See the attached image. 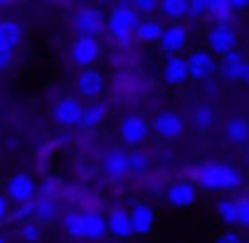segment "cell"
<instances>
[{"mask_svg":"<svg viewBox=\"0 0 249 243\" xmlns=\"http://www.w3.org/2000/svg\"><path fill=\"white\" fill-rule=\"evenodd\" d=\"M8 3H14V0H0V8H3V6H8Z\"/></svg>","mask_w":249,"mask_h":243,"instance_id":"b9f144b4","label":"cell"},{"mask_svg":"<svg viewBox=\"0 0 249 243\" xmlns=\"http://www.w3.org/2000/svg\"><path fill=\"white\" fill-rule=\"evenodd\" d=\"M225 139L231 145H249V120L247 118H231L225 123Z\"/></svg>","mask_w":249,"mask_h":243,"instance_id":"ffe728a7","label":"cell"},{"mask_svg":"<svg viewBox=\"0 0 249 243\" xmlns=\"http://www.w3.org/2000/svg\"><path fill=\"white\" fill-rule=\"evenodd\" d=\"M24 32H22V24L14 22V19H3L0 22V46H8V49H17L22 43Z\"/></svg>","mask_w":249,"mask_h":243,"instance_id":"44dd1931","label":"cell"},{"mask_svg":"<svg viewBox=\"0 0 249 243\" xmlns=\"http://www.w3.org/2000/svg\"><path fill=\"white\" fill-rule=\"evenodd\" d=\"M147 166H150V161H147L145 152H129V171L131 174H145Z\"/></svg>","mask_w":249,"mask_h":243,"instance_id":"f546056e","label":"cell"},{"mask_svg":"<svg viewBox=\"0 0 249 243\" xmlns=\"http://www.w3.org/2000/svg\"><path fill=\"white\" fill-rule=\"evenodd\" d=\"M214 211H217V216H220L225 225H238V203H236V198L222 195V198L214 203Z\"/></svg>","mask_w":249,"mask_h":243,"instance_id":"d4e9b609","label":"cell"},{"mask_svg":"<svg viewBox=\"0 0 249 243\" xmlns=\"http://www.w3.org/2000/svg\"><path fill=\"white\" fill-rule=\"evenodd\" d=\"M105 118H107V107H105L102 102H89L86 107H83V118H81V126L83 129H97V126L105 123Z\"/></svg>","mask_w":249,"mask_h":243,"instance_id":"7402d4cb","label":"cell"},{"mask_svg":"<svg viewBox=\"0 0 249 243\" xmlns=\"http://www.w3.org/2000/svg\"><path fill=\"white\" fill-rule=\"evenodd\" d=\"M163 24L158 22V19H142L140 27H137V38L142 40V43H158L163 35Z\"/></svg>","mask_w":249,"mask_h":243,"instance_id":"603a6c76","label":"cell"},{"mask_svg":"<svg viewBox=\"0 0 249 243\" xmlns=\"http://www.w3.org/2000/svg\"><path fill=\"white\" fill-rule=\"evenodd\" d=\"M236 30L233 24H212L209 32H206V49L214 56H225L228 51L236 49Z\"/></svg>","mask_w":249,"mask_h":243,"instance_id":"8992f818","label":"cell"},{"mask_svg":"<svg viewBox=\"0 0 249 243\" xmlns=\"http://www.w3.org/2000/svg\"><path fill=\"white\" fill-rule=\"evenodd\" d=\"M244 243H249V241H244Z\"/></svg>","mask_w":249,"mask_h":243,"instance_id":"f6af8a7d","label":"cell"},{"mask_svg":"<svg viewBox=\"0 0 249 243\" xmlns=\"http://www.w3.org/2000/svg\"><path fill=\"white\" fill-rule=\"evenodd\" d=\"M137 14L140 11L131 6L129 0L113 3V8H110V14H107V30H110V35L115 38L118 46H129L131 38L137 35V27H140V22H142Z\"/></svg>","mask_w":249,"mask_h":243,"instance_id":"7a4b0ae2","label":"cell"},{"mask_svg":"<svg viewBox=\"0 0 249 243\" xmlns=\"http://www.w3.org/2000/svg\"><path fill=\"white\" fill-rule=\"evenodd\" d=\"M196 182L206 193H233L241 187V174L231 163H201L196 168Z\"/></svg>","mask_w":249,"mask_h":243,"instance_id":"6da1fadb","label":"cell"},{"mask_svg":"<svg viewBox=\"0 0 249 243\" xmlns=\"http://www.w3.org/2000/svg\"><path fill=\"white\" fill-rule=\"evenodd\" d=\"M238 227H249V195H238Z\"/></svg>","mask_w":249,"mask_h":243,"instance_id":"1f68e13d","label":"cell"},{"mask_svg":"<svg viewBox=\"0 0 249 243\" xmlns=\"http://www.w3.org/2000/svg\"><path fill=\"white\" fill-rule=\"evenodd\" d=\"M212 6H228V0H212Z\"/></svg>","mask_w":249,"mask_h":243,"instance_id":"ab89813d","label":"cell"},{"mask_svg":"<svg viewBox=\"0 0 249 243\" xmlns=\"http://www.w3.org/2000/svg\"><path fill=\"white\" fill-rule=\"evenodd\" d=\"M214 243H244V238L238 235L236 230H228V232H222V235H217Z\"/></svg>","mask_w":249,"mask_h":243,"instance_id":"d590c367","label":"cell"},{"mask_svg":"<svg viewBox=\"0 0 249 243\" xmlns=\"http://www.w3.org/2000/svg\"><path fill=\"white\" fill-rule=\"evenodd\" d=\"M11 198H8L6 193H0V222H6L8 219V214H11Z\"/></svg>","mask_w":249,"mask_h":243,"instance_id":"8d00e7d4","label":"cell"},{"mask_svg":"<svg viewBox=\"0 0 249 243\" xmlns=\"http://www.w3.org/2000/svg\"><path fill=\"white\" fill-rule=\"evenodd\" d=\"M163 81L169 86H185L190 81V70H188V59H182L179 54H169L163 62Z\"/></svg>","mask_w":249,"mask_h":243,"instance_id":"9a60e30c","label":"cell"},{"mask_svg":"<svg viewBox=\"0 0 249 243\" xmlns=\"http://www.w3.org/2000/svg\"><path fill=\"white\" fill-rule=\"evenodd\" d=\"M59 216V203L49 195H43L40 200H35V219L38 222H54Z\"/></svg>","mask_w":249,"mask_h":243,"instance_id":"4316f807","label":"cell"},{"mask_svg":"<svg viewBox=\"0 0 249 243\" xmlns=\"http://www.w3.org/2000/svg\"><path fill=\"white\" fill-rule=\"evenodd\" d=\"M247 56L241 54V51H228L225 56H220V67H217V75L222 78V81H231V83H241L244 78V70H247Z\"/></svg>","mask_w":249,"mask_h":243,"instance_id":"4fadbf2b","label":"cell"},{"mask_svg":"<svg viewBox=\"0 0 249 243\" xmlns=\"http://www.w3.org/2000/svg\"><path fill=\"white\" fill-rule=\"evenodd\" d=\"M158 46H161V51H163L166 56H169V54H182L185 46H188V30H185L182 24L172 22L166 30H163Z\"/></svg>","mask_w":249,"mask_h":243,"instance_id":"5bb4252c","label":"cell"},{"mask_svg":"<svg viewBox=\"0 0 249 243\" xmlns=\"http://www.w3.org/2000/svg\"><path fill=\"white\" fill-rule=\"evenodd\" d=\"M233 8L231 6H212V11H209V16H212V22L214 24H231L233 22Z\"/></svg>","mask_w":249,"mask_h":243,"instance_id":"4dcf8cb0","label":"cell"},{"mask_svg":"<svg viewBox=\"0 0 249 243\" xmlns=\"http://www.w3.org/2000/svg\"><path fill=\"white\" fill-rule=\"evenodd\" d=\"M99 56H102V46H99L97 38H91V35H78V38L72 40L70 59H72V65H78L81 70L83 67H94Z\"/></svg>","mask_w":249,"mask_h":243,"instance_id":"277c9868","label":"cell"},{"mask_svg":"<svg viewBox=\"0 0 249 243\" xmlns=\"http://www.w3.org/2000/svg\"><path fill=\"white\" fill-rule=\"evenodd\" d=\"M196 198H198V182H190V179H177L166 190V200L174 209H190Z\"/></svg>","mask_w":249,"mask_h":243,"instance_id":"30bf717a","label":"cell"},{"mask_svg":"<svg viewBox=\"0 0 249 243\" xmlns=\"http://www.w3.org/2000/svg\"><path fill=\"white\" fill-rule=\"evenodd\" d=\"M220 62L214 59L209 49H198L188 56V70H190V81H209L212 75L217 72Z\"/></svg>","mask_w":249,"mask_h":243,"instance_id":"ba28073f","label":"cell"},{"mask_svg":"<svg viewBox=\"0 0 249 243\" xmlns=\"http://www.w3.org/2000/svg\"><path fill=\"white\" fill-rule=\"evenodd\" d=\"M72 24H75L78 35H91V38H99V35L107 30V14H102V8H97V6L78 8L75 16H72Z\"/></svg>","mask_w":249,"mask_h":243,"instance_id":"3957f363","label":"cell"},{"mask_svg":"<svg viewBox=\"0 0 249 243\" xmlns=\"http://www.w3.org/2000/svg\"><path fill=\"white\" fill-rule=\"evenodd\" d=\"M62 227L70 238H83V211H65L62 214Z\"/></svg>","mask_w":249,"mask_h":243,"instance_id":"83f0119b","label":"cell"},{"mask_svg":"<svg viewBox=\"0 0 249 243\" xmlns=\"http://www.w3.org/2000/svg\"><path fill=\"white\" fill-rule=\"evenodd\" d=\"M131 6L137 8L140 14H153L156 8H161V0H129Z\"/></svg>","mask_w":249,"mask_h":243,"instance_id":"836d02e7","label":"cell"},{"mask_svg":"<svg viewBox=\"0 0 249 243\" xmlns=\"http://www.w3.org/2000/svg\"><path fill=\"white\" fill-rule=\"evenodd\" d=\"M241 83H244V86H249V65H247V70H244V78H241Z\"/></svg>","mask_w":249,"mask_h":243,"instance_id":"f35d334b","label":"cell"},{"mask_svg":"<svg viewBox=\"0 0 249 243\" xmlns=\"http://www.w3.org/2000/svg\"><path fill=\"white\" fill-rule=\"evenodd\" d=\"M212 11V0H190V14L188 16L198 19V16H206Z\"/></svg>","mask_w":249,"mask_h":243,"instance_id":"d6a6232c","label":"cell"},{"mask_svg":"<svg viewBox=\"0 0 249 243\" xmlns=\"http://www.w3.org/2000/svg\"><path fill=\"white\" fill-rule=\"evenodd\" d=\"M43 222H30L24 219L22 225H19V238H22L24 243H38L40 238H43Z\"/></svg>","mask_w":249,"mask_h":243,"instance_id":"f1b7e54d","label":"cell"},{"mask_svg":"<svg viewBox=\"0 0 249 243\" xmlns=\"http://www.w3.org/2000/svg\"><path fill=\"white\" fill-rule=\"evenodd\" d=\"M102 174L107 179H124L129 171V152L124 150H110L107 155L102 158Z\"/></svg>","mask_w":249,"mask_h":243,"instance_id":"ac0fdd59","label":"cell"},{"mask_svg":"<svg viewBox=\"0 0 249 243\" xmlns=\"http://www.w3.org/2000/svg\"><path fill=\"white\" fill-rule=\"evenodd\" d=\"M107 230H110V235L121 238V241L137 235V232H134V222H131V211L118 209V206H115V209H110V214H107Z\"/></svg>","mask_w":249,"mask_h":243,"instance_id":"2e32d148","label":"cell"},{"mask_svg":"<svg viewBox=\"0 0 249 243\" xmlns=\"http://www.w3.org/2000/svg\"><path fill=\"white\" fill-rule=\"evenodd\" d=\"M75 88H78V94H81L83 99H89V102L99 99V97H102V91H105L102 72L94 70V67H83V70L78 72V78H75Z\"/></svg>","mask_w":249,"mask_h":243,"instance_id":"7c38bea8","label":"cell"},{"mask_svg":"<svg viewBox=\"0 0 249 243\" xmlns=\"http://www.w3.org/2000/svg\"><path fill=\"white\" fill-rule=\"evenodd\" d=\"M94 3H99V6H107V3H113V0H94Z\"/></svg>","mask_w":249,"mask_h":243,"instance_id":"60d3db41","label":"cell"},{"mask_svg":"<svg viewBox=\"0 0 249 243\" xmlns=\"http://www.w3.org/2000/svg\"><path fill=\"white\" fill-rule=\"evenodd\" d=\"M158 11L169 19V22H179L182 16L190 14V0H161Z\"/></svg>","mask_w":249,"mask_h":243,"instance_id":"cb8c5ba5","label":"cell"},{"mask_svg":"<svg viewBox=\"0 0 249 243\" xmlns=\"http://www.w3.org/2000/svg\"><path fill=\"white\" fill-rule=\"evenodd\" d=\"M6 195L14 203H30L38 195V184L30 174H11L6 179Z\"/></svg>","mask_w":249,"mask_h":243,"instance_id":"52a82bcc","label":"cell"},{"mask_svg":"<svg viewBox=\"0 0 249 243\" xmlns=\"http://www.w3.org/2000/svg\"><path fill=\"white\" fill-rule=\"evenodd\" d=\"M247 161H249V145H247Z\"/></svg>","mask_w":249,"mask_h":243,"instance_id":"7bdbcfd3","label":"cell"},{"mask_svg":"<svg viewBox=\"0 0 249 243\" xmlns=\"http://www.w3.org/2000/svg\"><path fill=\"white\" fill-rule=\"evenodd\" d=\"M0 243H6V238H3V235H0Z\"/></svg>","mask_w":249,"mask_h":243,"instance_id":"ee69618b","label":"cell"},{"mask_svg":"<svg viewBox=\"0 0 249 243\" xmlns=\"http://www.w3.org/2000/svg\"><path fill=\"white\" fill-rule=\"evenodd\" d=\"M190 123L196 126L198 131H209L212 123H214V110L209 107V104H196L193 110H190Z\"/></svg>","mask_w":249,"mask_h":243,"instance_id":"484cf974","label":"cell"},{"mask_svg":"<svg viewBox=\"0 0 249 243\" xmlns=\"http://www.w3.org/2000/svg\"><path fill=\"white\" fill-rule=\"evenodd\" d=\"M83 107H86V104L78 102L75 97H62L59 102L54 104V120L62 126V129H72V126H81Z\"/></svg>","mask_w":249,"mask_h":243,"instance_id":"9c48e42d","label":"cell"},{"mask_svg":"<svg viewBox=\"0 0 249 243\" xmlns=\"http://www.w3.org/2000/svg\"><path fill=\"white\" fill-rule=\"evenodd\" d=\"M150 131H153V126L147 123L142 115H126V118L118 123V136H121V142H124V145H129V147L142 145V142L147 139V134H150Z\"/></svg>","mask_w":249,"mask_h":243,"instance_id":"5b68a950","label":"cell"},{"mask_svg":"<svg viewBox=\"0 0 249 243\" xmlns=\"http://www.w3.org/2000/svg\"><path fill=\"white\" fill-rule=\"evenodd\" d=\"M150 126L158 136H163V139H177V136L185 134V120H182V115L174 113V110L158 113L156 118L150 120Z\"/></svg>","mask_w":249,"mask_h":243,"instance_id":"8fae6325","label":"cell"},{"mask_svg":"<svg viewBox=\"0 0 249 243\" xmlns=\"http://www.w3.org/2000/svg\"><path fill=\"white\" fill-rule=\"evenodd\" d=\"M105 235H110L107 216H102L99 211H94V209L83 211V238L91 241V243H99Z\"/></svg>","mask_w":249,"mask_h":243,"instance_id":"e0dca14e","label":"cell"},{"mask_svg":"<svg viewBox=\"0 0 249 243\" xmlns=\"http://www.w3.org/2000/svg\"><path fill=\"white\" fill-rule=\"evenodd\" d=\"M129 211H131V222H134V232H137V235H147V232L156 227V209H153L150 203L137 200Z\"/></svg>","mask_w":249,"mask_h":243,"instance_id":"d6986e66","label":"cell"},{"mask_svg":"<svg viewBox=\"0 0 249 243\" xmlns=\"http://www.w3.org/2000/svg\"><path fill=\"white\" fill-rule=\"evenodd\" d=\"M14 51L17 49H8V46H0V70H8L14 65Z\"/></svg>","mask_w":249,"mask_h":243,"instance_id":"e575fe53","label":"cell"},{"mask_svg":"<svg viewBox=\"0 0 249 243\" xmlns=\"http://www.w3.org/2000/svg\"><path fill=\"white\" fill-rule=\"evenodd\" d=\"M228 6L233 11H244V8H249V0H228Z\"/></svg>","mask_w":249,"mask_h":243,"instance_id":"74e56055","label":"cell"}]
</instances>
